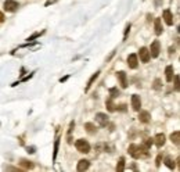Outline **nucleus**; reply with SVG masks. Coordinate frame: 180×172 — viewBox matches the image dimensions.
<instances>
[{
    "instance_id": "bb28decb",
    "label": "nucleus",
    "mask_w": 180,
    "mask_h": 172,
    "mask_svg": "<svg viewBox=\"0 0 180 172\" xmlns=\"http://www.w3.org/2000/svg\"><path fill=\"white\" fill-rule=\"evenodd\" d=\"M161 87H162L161 79H155V81H154V89H155V90H159Z\"/></svg>"
},
{
    "instance_id": "c756f323",
    "label": "nucleus",
    "mask_w": 180,
    "mask_h": 172,
    "mask_svg": "<svg viewBox=\"0 0 180 172\" xmlns=\"http://www.w3.org/2000/svg\"><path fill=\"white\" fill-rule=\"evenodd\" d=\"M161 161H162V155L159 154L157 157V163H155V165H157V168H159V165H161Z\"/></svg>"
},
{
    "instance_id": "aec40b11",
    "label": "nucleus",
    "mask_w": 180,
    "mask_h": 172,
    "mask_svg": "<svg viewBox=\"0 0 180 172\" xmlns=\"http://www.w3.org/2000/svg\"><path fill=\"white\" fill-rule=\"evenodd\" d=\"M171 140H172V143H175L176 146L180 145V132L179 131H175L173 133H172V135H171Z\"/></svg>"
},
{
    "instance_id": "0eeeda50",
    "label": "nucleus",
    "mask_w": 180,
    "mask_h": 172,
    "mask_svg": "<svg viewBox=\"0 0 180 172\" xmlns=\"http://www.w3.org/2000/svg\"><path fill=\"white\" fill-rule=\"evenodd\" d=\"M117 78H118V81H119L121 87L126 89V87H127V77H126V72H123V71L117 72Z\"/></svg>"
},
{
    "instance_id": "7c9ffc66",
    "label": "nucleus",
    "mask_w": 180,
    "mask_h": 172,
    "mask_svg": "<svg viewBox=\"0 0 180 172\" xmlns=\"http://www.w3.org/2000/svg\"><path fill=\"white\" fill-rule=\"evenodd\" d=\"M27 150H28V153H31V154H33L36 151V147H27Z\"/></svg>"
},
{
    "instance_id": "2eb2a0df",
    "label": "nucleus",
    "mask_w": 180,
    "mask_h": 172,
    "mask_svg": "<svg viewBox=\"0 0 180 172\" xmlns=\"http://www.w3.org/2000/svg\"><path fill=\"white\" fill-rule=\"evenodd\" d=\"M154 29H155V33H157V35H162L163 28H162L161 18H155V21H154Z\"/></svg>"
},
{
    "instance_id": "423d86ee",
    "label": "nucleus",
    "mask_w": 180,
    "mask_h": 172,
    "mask_svg": "<svg viewBox=\"0 0 180 172\" xmlns=\"http://www.w3.org/2000/svg\"><path fill=\"white\" fill-rule=\"evenodd\" d=\"M139 56H140V60H141V63H148L150 59H151V56H150V51H148V49H147V47H140Z\"/></svg>"
},
{
    "instance_id": "20e7f679",
    "label": "nucleus",
    "mask_w": 180,
    "mask_h": 172,
    "mask_svg": "<svg viewBox=\"0 0 180 172\" xmlns=\"http://www.w3.org/2000/svg\"><path fill=\"white\" fill-rule=\"evenodd\" d=\"M4 10L7 13H14V11H17L18 7H19V3L15 1V0H6L4 4H3Z\"/></svg>"
},
{
    "instance_id": "f257e3e1",
    "label": "nucleus",
    "mask_w": 180,
    "mask_h": 172,
    "mask_svg": "<svg viewBox=\"0 0 180 172\" xmlns=\"http://www.w3.org/2000/svg\"><path fill=\"white\" fill-rule=\"evenodd\" d=\"M127 151H129V154H130L132 157L136 158V160L148 155V153H147V151H144V150L141 149V146H139V145H130L129 146V149H127Z\"/></svg>"
},
{
    "instance_id": "2f4dec72",
    "label": "nucleus",
    "mask_w": 180,
    "mask_h": 172,
    "mask_svg": "<svg viewBox=\"0 0 180 172\" xmlns=\"http://www.w3.org/2000/svg\"><path fill=\"white\" fill-rule=\"evenodd\" d=\"M3 21H4V14L0 11V22H3Z\"/></svg>"
},
{
    "instance_id": "f8f14e48",
    "label": "nucleus",
    "mask_w": 180,
    "mask_h": 172,
    "mask_svg": "<svg viewBox=\"0 0 180 172\" xmlns=\"http://www.w3.org/2000/svg\"><path fill=\"white\" fill-rule=\"evenodd\" d=\"M89 167H90V163L87 160H79V161H78V165H76V171H79V172L87 171Z\"/></svg>"
},
{
    "instance_id": "473e14b6",
    "label": "nucleus",
    "mask_w": 180,
    "mask_h": 172,
    "mask_svg": "<svg viewBox=\"0 0 180 172\" xmlns=\"http://www.w3.org/2000/svg\"><path fill=\"white\" fill-rule=\"evenodd\" d=\"M172 54H175V47H171V49H169V56H172Z\"/></svg>"
},
{
    "instance_id": "1a4fd4ad",
    "label": "nucleus",
    "mask_w": 180,
    "mask_h": 172,
    "mask_svg": "<svg viewBox=\"0 0 180 172\" xmlns=\"http://www.w3.org/2000/svg\"><path fill=\"white\" fill-rule=\"evenodd\" d=\"M127 65L132 69H136L137 65H139V60H137V54H129L127 57Z\"/></svg>"
},
{
    "instance_id": "5701e85b",
    "label": "nucleus",
    "mask_w": 180,
    "mask_h": 172,
    "mask_svg": "<svg viewBox=\"0 0 180 172\" xmlns=\"http://www.w3.org/2000/svg\"><path fill=\"white\" fill-rule=\"evenodd\" d=\"M73 128H75V121H71L69 128H68V143H69V145L73 143V142H72V132H73Z\"/></svg>"
},
{
    "instance_id": "c85d7f7f",
    "label": "nucleus",
    "mask_w": 180,
    "mask_h": 172,
    "mask_svg": "<svg viewBox=\"0 0 180 172\" xmlns=\"http://www.w3.org/2000/svg\"><path fill=\"white\" fill-rule=\"evenodd\" d=\"M173 79H175V89H176V90H179V77H177V75H175V77H173Z\"/></svg>"
},
{
    "instance_id": "7ed1b4c3",
    "label": "nucleus",
    "mask_w": 180,
    "mask_h": 172,
    "mask_svg": "<svg viewBox=\"0 0 180 172\" xmlns=\"http://www.w3.org/2000/svg\"><path fill=\"white\" fill-rule=\"evenodd\" d=\"M148 51H150V56L153 59H157L158 56H159V51H161V43H159V40H154L151 43V46H150Z\"/></svg>"
},
{
    "instance_id": "f03ea898",
    "label": "nucleus",
    "mask_w": 180,
    "mask_h": 172,
    "mask_svg": "<svg viewBox=\"0 0 180 172\" xmlns=\"http://www.w3.org/2000/svg\"><path fill=\"white\" fill-rule=\"evenodd\" d=\"M75 147H76V150L82 154L90 153V149H91L90 143L87 140H85V139H78V140L75 142Z\"/></svg>"
},
{
    "instance_id": "cd10ccee",
    "label": "nucleus",
    "mask_w": 180,
    "mask_h": 172,
    "mask_svg": "<svg viewBox=\"0 0 180 172\" xmlns=\"http://www.w3.org/2000/svg\"><path fill=\"white\" fill-rule=\"evenodd\" d=\"M130 28H132L130 24H127V25H126L125 32H123V40H126V36H127V33H129V31H130Z\"/></svg>"
},
{
    "instance_id": "39448f33",
    "label": "nucleus",
    "mask_w": 180,
    "mask_h": 172,
    "mask_svg": "<svg viewBox=\"0 0 180 172\" xmlns=\"http://www.w3.org/2000/svg\"><path fill=\"white\" fill-rule=\"evenodd\" d=\"M96 121L99 122L100 126H107L108 125V115L107 114H104V113H97L96 114Z\"/></svg>"
},
{
    "instance_id": "dca6fc26",
    "label": "nucleus",
    "mask_w": 180,
    "mask_h": 172,
    "mask_svg": "<svg viewBox=\"0 0 180 172\" xmlns=\"http://www.w3.org/2000/svg\"><path fill=\"white\" fill-rule=\"evenodd\" d=\"M99 75H100V71H96V72L93 74L91 77H90V79H89V81H87V85H86V87H85V92H89V89H90V87H91V85L94 83V81H96V79L99 78Z\"/></svg>"
},
{
    "instance_id": "ddd939ff",
    "label": "nucleus",
    "mask_w": 180,
    "mask_h": 172,
    "mask_svg": "<svg viewBox=\"0 0 180 172\" xmlns=\"http://www.w3.org/2000/svg\"><path fill=\"white\" fill-rule=\"evenodd\" d=\"M139 119H140V122L148 124L150 121H151V114H150L148 111H140V114H139Z\"/></svg>"
},
{
    "instance_id": "f704fd0d",
    "label": "nucleus",
    "mask_w": 180,
    "mask_h": 172,
    "mask_svg": "<svg viewBox=\"0 0 180 172\" xmlns=\"http://www.w3.org/2000/svg\"><path fill=\"white\" fill-rule=\"evenodd\" d=\"M159 3H161V0H157V1H155V4L157 6H159Z\"/></svg>"
},
{
    "instance_id": "f3484780",
    "label": "nucleus",
    "mask_w": 180,
    "mask_h": 172,
    "mask_svg": "<svg viewBox=\"0 0 180 172\" xmlns=\"http://www.w3.org/2000/svg\"><path fill=\"white\" fill-rule=\"evenodd\" d=\"M105 107H107V110L109 111V113H114V111L117 110V106L114 104V99H112V97H109V99L105 100Z\"/></svg>"
},
{
    "instance_id": "9b49d317",
    "label": "nucleus",
    "mask_w": 180,
    "mask_h": 172,
    "mask_svg": "<svg viewBox=\"0 0 180 172\" xmlns=\"http://www.w3.org/2000/svg\"><path fill=\"white\" fill-rule=\"evenodd\" d=\"M165 142H166V136L163 135V133H158L154 137V145L157 146V147H162V146L165 145Z\"/></svg>"
},
{
    "instance_id": "4be33fe9",
    "label": "nucleus",
    "mask_w": 180,
    "mask_h": 172,
    "mask_svg": "<svg viewBox=\"0 0 180 172\" xmlns=\"http://www.w3.org/2000/svg\"><path fill=\"white\" fill-rule=\"evenodd\" d=\"M58 147H60V136H57V137H55V142H54V149H53V161H55V158H57Z\"/></svg>"
},
{
    "instance_id": "b1692460",
    "label": "nucleus",
    "mask_w": 180,
    "mask_h": 172,
    "mask_svg": "<svg viewBox=\"0 0 180 172\" xmlns=\"http://www.w3.org/2000/svg\"><path fill=\"white\" fill-rule=\"evenodd\" d=\"M117 171L118 172L125 171V158H123V157H121V158H119V161H118V164H117Z\"/></svg>"
},
{
    "instance_id": "6ab92c4d",
    "label": "nucleus",
    "mask_w": 180,
    "mask_h": 172,
    "mask_svg": "<svg viewBox=\"0 0 180 172\" xmlns=\"http://www.w3.org/2000/svg\"><path fill=\"white\" fill-rule=\"evenodd\" d=\"M163 163H165V165H166V167L169 168V169H175V168H176V163H175V160L172 158V157H169V155L163 158Z\"/></svg>"
},
{
    "instance_id": "9d476101",
    "label": "nucleus",
    "mask_w": 180,
    "mask_h": 172,
    "mask_svg": "<svg viewBox=\"0 0 180 172\" xmlns=\"http://www.w3.org/2000/svg\"><path fill=\"white\" fill-rule=\"evenodd\" d=\"M132 107H133L135 111H140V108H141V100H140L139 95L132 96Z\"/></svg>"
},
{
    "instance_id": "393cba45",
    "label": "nucleus",
    "mask_w": 180,
    "mask_h": 172,
    "mask_svg": "<svg viewBox=\"0 0 180 172\" xmlns=\"http://www.w3.org/2000/svg\"><path fill=\"white\" fill-rule=\"evenodd\" d=\"M118 96H119V90H118V87H111V89H109V97L115 99V97H118Z\"/></svg>"
},
{
    "instance_id": "6e6552de",
    "label": "nucleus",
    "mask_w": 180,
    "mask_h": 172,
    "mask_svg": "<svg viewBox=\"0 0 180 172\" xmlns=\"http://www.w3.org/2000/svg\"><path fill=\"white\" fill-rule=\"evenodd\" d=\"M162 18L163 21L166 22V25H173V14H172L171 10H163V13H162Z\"/></svg>"
},
{
    "instance_id": "a878e982",
    "label": "nucleus",
    "mask_w": 180,
    "mask_h": 172,
    "mask_svg": "<svg viewBox=\"0 0 180 172\" xmlns=\"http://www.w3.org/2000/svg\"><path fill=\"white\" fill-rule=\"evenodd\" d=\"M43 33H45V31H42V32H35V33H33L32 36H29V38H28V39H27V42H32V40H33V39H36V38L42 36Z\"/></svg>"
},
{
    "instance_id": "412c9836",
    "label": "nucleus",
    "mask_w": 180,
    "mask_h": 172,
    "mask_svg": "<svg viewBox=\"0 0 180 172\" xmlns=\"http://www.w3.org/2000/svg\"><path fill=\"white\" fill-rule=\"evenodd\" d=\"M19 165H21V167H24L25 169H32V168L35 167L32 161H29V160H25V158H22L21 161H19Z\"/></svg>"
},
{
    "instance_id": "72a5a7b5",
    "label": "nucleus",
    "mask_w": 180,
    "mask_h": 172,
    "mask_svg": "<svg viewBox=\"0 0 180 172\" xmlns=\"http://www.w3.org/2000/svg\"><path fill=\"white\" fill-rule=\"evenodd\" d=\"M68 78H69V75H67V77H64V78H61V79H60V82H61V83H63V82H65V81H67Z\"/></svg>"
},
{
    "instance_id": "4468645a",
    "label": "nucleus",
    "mask_w": 180,
    "mask_h": 172,
    "mask_svg": "<svg viewBox=\"0 0 180 172\" xmlns=\"http://www.w3.org/2000/svg\"><path fill=\"white\" fill-rule=\"evenodd\" d=\"M165 77H166V82H172L173 81V77H175V69L172 65H168L165 68Z\"/></svg>"
},
{
    "instance_id": "a211bd4d",
    "label": "nucleus",
    "mask_w": 180,
    "mask_h": 172,
    "mask_svg": "<svg viewBox=\"0 0 180 172\" xmlns=\"http://www.w3.org/2000/svg\"><path fill=\"white\" fill-rule=\"evenodd\" d=\"M85 129L87 133H90V135H94L96 132H97V126H96L94 124H91V122H86L85 124Z\"/></svg>"
}]
</instances>
